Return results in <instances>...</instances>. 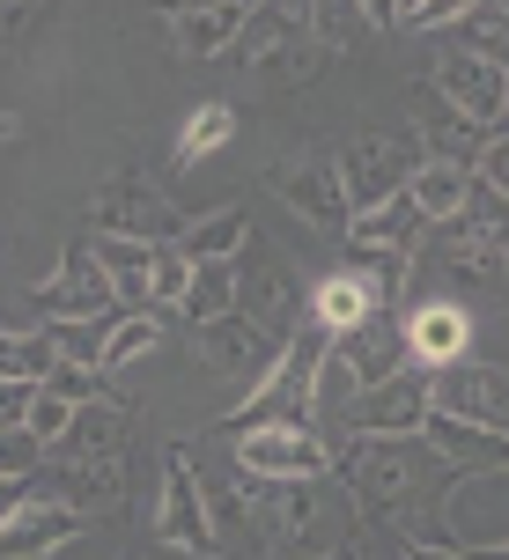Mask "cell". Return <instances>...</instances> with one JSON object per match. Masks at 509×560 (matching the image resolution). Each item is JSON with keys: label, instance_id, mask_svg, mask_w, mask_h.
<instances>
[{"label": "cell", "instance_id": "cell-1", "mask_svg": "<svg viewBox=\"0 0 509 560\" xmlns=\"http://www.w3.org/2000/svg\"><path fill=\"white\" fill-rule=\"evenodd\" d=\"M333 479L347 487V502L362 524H392L414 538H428V524L443 516V494H451V465L421 443V435H333Z\"/></svg>", "mask_w": 509, "mask_h": 560}, {"label": "cell", "instance_id": "cell-2", "mask_svg": "<svg viewBox=\"0 0 509 560\" xmlns=\"http://www.w3.org/2000/svg\"><path fill=\"white\" fill-rule=\"evenodd\" d=\"M236 509L252 524L258 560H333L347 553V538L362 524L339 479H244Z\"/></svg>", "mask_w": 509, "mask_h": 560}, {"label": "cell", "instance_id": "cell-3", "mask_svg": "<svg viewBox=\"0 0 509 560\" xmlns=\"http://www.w3.org/2000/svg\"><path fill=\"white\" fill-rule=\"evenodd\" d=\"M325 354H333V332L303 325V332L288 339V354L274 362V376L258 392H244V406L222 413V435L236 443L252 428H317V369H325Z\"/></svg>", "mask_w": 509, "mask_h": 560}, {"label": "cell", "instance_id": "cell-4", "mask_svg": "<svg viewBox=\"0 0 509 560\" xmlns=\"http://www.w3.org/2000/svg\"><path fill=\"white\" fill-rule=\"evenodd\" d=\"M148 538L170 546V553H222L215 502H207V479H199V450L193 443H163V494H155Z\"/></svg>", "mask_w": 509, "mask_h": 560}, {"label": "cell", "instance_id": "cell-5", "mask_svg": "<svg viewBox=\"0 0 509 560\" xmlns=\"http://www.w3.org/2000/svg\"><path fill=\"white\" fill-rule=\"evenodd\" d=\"M333 163H339V192H347V207L369 214V207L398 199L414 177H421L428 148H421V126H398V133H362L355 148H339Z\"/></svg>", "mask_w": 509, "mask_h": 560}, {"label": "cell", "instance_id": "cell-6", "mask_svg": "<svg viewBox=\"0 0 509 560\" xmlns=\"http://www.w3.org/2000/svg\"><path fill=\"white\" fill-rule=\"evenodd\" d=\"M89 236H126V244L170 252V244L185 236V222H177V207L163 199V185H155V177L118 170V177H104V185H96V199H89Z\"/></svg>", "mask_w": 509, "mask_h": 560}, {"label": "cell", "instance_id": "cell-7", "mask_svg": "<svg viewBox=\"0 0 509 560\" xmlns=\"http://www.w3.org/2000/svg\"><path fill=\"white\" fill-rule=\"evenodd\" d=\"M30 325H82V317H112L118 310V288L104 280V266L89 258V236H74L67 252H59L53 280H37L23 295Z\"/></svg>", "mask_w": 509, "mask_h": 560}, {"label": "cell", "instance_id": "cell-8", "mask_svg": "<svg viewBox=\"0 0 509 560\" xmlns=\"http://www.w3.org/2000/svg\"><path fill=\"white\" fill-rule=\"evenodd\" d=\"M428 406H436V376H428V369H398L392 384L347 398V413L325 428V443H333V435H362V443L369 435H421Z\"/></svg>", "mask_w": 509, "mask_h": 560}, {"label": "cell", "instance_id": "cell-9", "mask_svg": "<svg viewBox=\"0 0 509 560\" xmlns=\"http://www.w3.org/2000/svg\"><path fill=\"white\" fill-rule=\"evenodd\" d=\"M443 546L458 553H487V546H509V472H465L451 479L443 494Z\"/></svg>", "mask_w": 509, "mask_h": 560}, {"label": "cell", "instance_id": "cell-10", "mask_svg": "<svg viewBox=\"0 0 509 560\" xmlns=\"http://www.w3.org/2000/svg\"><path fill=\"white\" fill-rule=\"evenodd\" d=\"M436 96H443V112L465 118L473 133H502L509 126V67L502 59H481L458 45L443 67H436Z\"/></svg>", "mask_w": 509, "mask_h": 560}, {"label": "cell", "instance_id": "cell-11", "mask_svg": "<svg viewBox=\"0 0 509 560\" xmlns=\"http://www.w3.org/2000/svg\"><path fill=\"white\" fill-rule=\"evenodd\" d=\"M236 472L244 479H333V450L317 428H252L236 435Z\"/></svg>", "mask_w": 509, "mask_h": 560}, {"label": "cell", "instance_id": "cell-12", "mask_svg": "<svg viewBox=\"0 0 509 560\" xmlns=\"http://www.w3.org/2000/svg\"><path fill=\"white\" fill-rule=\"evenodd\" d=\"M428 413H451L465 428H495L509 435V362H451L436 369V406Z\"/></svg>", "mask_w": 509, "mask_h": 560}, {"label": "cell", "instance_id": "cell-13", "mask_svg": "<svg viewBox=\"0 0 509 560\" xmlns=\"http://www.w3.org/2000/svg\"><path fill=\"white\" fill-rule=\"evenodd\" d=\"M274 199H288V214L311 229H339L347 236V222H355V207H347V192H339V163L333 155H288V163H274Z\"/></svg>", "mask_w": 509, "mask_h": 560}, {"label": "cell", "instance_id": "cell-14", "mask_svg": "<svg viewBox=\"0 0 509 560\" xmlns=\"http://www.w3.org/2000/svg\"><path fill=\"white\" fill-rule=\"evenodd\" d=\"M193 347H199V362H215L222 376L252 384V392L266 384V376H274V362L288 354V339H274L266 325L236 317V310H229V317H215V325H199V332H193Z\"/></svg>", "mask_w": 509, "mask_h": 560}, {"label": "cell", "instance_id": "cell-15", "mask_svg": "<svg viewBox=\"0 0 509 560\" xmlns=\"http://www.w3.org/2000/svg\"><path fill=\"white\" fill-rule=\"evenodd\" d=\"M244 258H258V273H252V266H236V317L266 325L274 339H296V332H303V288H296V273H288L266 244H258V252L244 244Z\"/></svg>", "mask_w": 509, "mask_h": 560}, {"label": "cell", "instance_id": "cell-16", "mask_svg": "<svg viewBox=\"0 0 509 560\" xmlns=\"http://www.w3.org/2000/svg\"><path fill=\"white\" fill-rule=\"evenodd\" d=\"M398 325H406V354H414V369H428V376L451 369V362H465V347H473V317H465V303H451V295L406 303Z\"/></svg>", "mask_w": 509, "mask_h": 560}, {"label": "cell", "instance_id": "cell-17", "mask_svg": "<svg viewBox=\"0 0 509 560\" xmlns=\"http://www.w3.org/2000/svg\"><path fill=\"white\" fill-rule=\"evenodd\" d=\"M421 443L451 465V479H465V472H509V435H495V428H465V420H451V413H428Z\"/></svg>", "mask_w": 509, "mask_h": 560}, {"label": "cell", "instance_id": "cell-18", "mask_svg": "<svg viewBox=\"0 0 509 560\" xmlns=\"http://www.w3.org/2000/svg\"><path fill=\"white\" fill-rule=\"evenodd\" d=\"M82 538V516L59 502H23L8 524H0V560H53L59 546Z\"/></svg>", "mask_w": 509, "mask_h": 560}, {"label": "cell", "instance_id": "cell-19", "mask_svg": "<svg viewBox=\"0 0 509 560\" xmlns=\"http://www.w3.org/2000/svg\"><path fill=\"white\" fill-rule=\"evenodd\" d=\"M428 244V214L414 207V199L398 192L384 199V207H369V214H355L347 222V252H392V258H421Z\"/></svg>", "mask_w": 509, "mask_h": 560}, {"label": "cell", "instance_id": "cell-20", "mask_svg": "<svg viewBox=\"0 0 509 560\" xmlns=\"http://www.w3.org/2000/svg\"><path fill=\"white\" fill-rule=\"evenodd\" d=\"M252 23L244 0H215V8H170V37L185 59H215V52H236V37Z\"/></svg>", "mask_w": 509, "mask_h": 560}, {"label": "cell", "instance_id": "cell-21", "mask_svg": "<svg viewBox=\"0 0 509 560\" xmlns=\"http://www.w3.org/2000/svg\"><path fill=\"white\" fill-rule=\"evenodd\" d=\"M126 428H134V406H126L118 392H104L96 406L74 413V428L59 435L53 457H67V465H82V457H126Z\"/></svg>", "mask_w": 509, "mask_h": 560}, {"label": "cell", "instance_id": "cell-22", "mask_svg": "<svg viewBox=\"0 0 509 560\" xmlns=\"http://www.w3.org/2000/svg\"><path fill=\"white\" fill-rule=\"evenodd\" d=\"M443 273L458 280V288H502V252L495 244H481L465 222H443V229H428V244H421Z\"/></svg>", "mask_w": 509, "mask_h": 560}, {"label": "cell", "instance_id": "cell-23", "mask_svg": "<svg viewBox=\"0 0 509 560\" xmlns=\"http://www.w3.org/2000/svg\"><path fill=\"white\" fill-rule=\"evenodd\" d=\"M369 317H377V303H369V288L355 273H347V266H339V273H325L311 288V303H303V325H317V332H355V325H369Z\"/></svg>", "mask_w": 509, "mask_h": 560}, {"label": "cell", "instance_id": "cell-24", "mask_svg": "<svg viewBox=\"0 0 509 560\" xmlns=\"http://www.w3.org/2000/svg\"><path fill=\"white\" fill-rule=\"evenodd\" d=\"M244 244H252V214L244 207H215V214L185 222V236H177V252L193 258V266H236Z\"/></svg>", "mask_w": 509, "mask_h": 560}, {"label": "cell", "instance_id": "cell-25", "mask_svg": "<svg viewBox=\"0 0 509 560\" xmlns=\"http://www.w3.org/2000/svg\"><path fill=\"white\" fill-rule=\"evenodd\" d=\"M465 185H473V170H458V163H421V177L406 185V199L428 214V229H443L465 214Z\"/></svg>", "mask_w": 509, "mask_h": 560}, {"label": "cell", "instance_id": "cell-26", "mask_svg": "<svg viewBox=\"0 0 509 560\" xmlns=\"http://www.w3.org/2000/svg\"><path fill=\"white\" fill-rule=\"evenodd\" d=\"M163 347V310H126L112 325V339H104V362H96V376H118V369H134L141 354H155Z\"/></svg>", "mask_w": 509, "mask_h": 560}, {"label": "cell", "instance_id": "cell-27", "mask_svg": "<svg viewBox=\"0 0 509 560\" xmlns=\"http://www.w3.org/2000/svg\"><path fill=\"white\" fill-rule=\"evenodd\" d=\"M229 310H236V266H193L177 317L199 332V325H215V317H229Z\"/></svg>", "mask_w": 509, "mask_h": 560}, {"label": "cell", "instance_id": "cell-28", "mask_svg": "<svg viewBox=\"0 0 509 560\" xmlns=\"http://www.w3.org/2000/svg\"><path fill=\"white\" fill-rule=\"evenodd\" d=\"M53 369H59V347L45 325L37 332H0V376L8 384H45Z\"/></svg>", "mask_w": 509, "mask_h": 560}, {"label": "cell", "instance_id": "cell-29", "mask_svg": "<svg viewBox=\"0 0 509 560\" xmlns=\"http://www.w3.org/2000/svg\"><path fill=\"white\" fill-rule=\"evenodd\" d=\"M229 133H236V112H229V104H199V112L185 118V133H177V170H193L199 155L229 148Z\"/></svg>", "mask_w": 509, "mask_h": 560}, {"label": "cell", "instance_id": "cell-30", "mask_svg": "<svg viewBox=\"0 0 509 560\" xmlns=\"http://www.w3.org/2000/svg\"><path fill=\"white\" fill-rule=\"evenodd\" d=\"M303 23H311V45H317V52H347V45H362V23H369V8H347V0H325V8H303Z\"/></svg>", "mask_w": 509, "mask_h": 560}, {"label": "cell", "instance_id": "cell-31", "mask_svg": "<svg viewBox=\"0 0 509 560\" xmlns=\"http://www.w3.org/2000/svg\"><path fill=\"white\" fill-rule=\"evenodd\" d=\"M458 222L473 229L481 244H495V252H509V199L495 192V185H481V177H473V185H465V214H458Z\"/></svg>", "mask_w": 509, "mask_h": 560}, {"label": "cell", "instance_id": "cell-32", "mask_svg": "<svg viewBox=\"0 0 509 560\" xmlns=\"http://www.w3.org/2000/svg\"><path fill=\"white\" fill-rule=\"evenodd\" d=\"M37 472H45V443L30 428H0V479L8 487H30Z\"/></svg>", "mask_w": 509, "mask_h": 560}, {"label": "cell", "instance_id": "cell-33", "mask_svg": "<svg viewBox=\"0 0 509 560\" xmlns=\"http://www.w3.org/2000/svg\"><path fill=\"white\" fill-rule=\"evenodd\" d=\"M37 392L67 398V406H74V413H82V406H96V398L112 392V376H96V369H82V362H59L53 376H45V384H37Z\"/></svg>", "mask_w": 509, "mask_h": 560}, {"label": "cell", "instance_id": "cell-34", "mask_svg": "<svg viewBox=\"0 0 509 560\" xmlns=\"http://www.w3.org/2000/svg\"><path fill=\"white\" fill-rule=\"evenodd\" d=\"M185 280H193V258L177 252V244H170V252H155V273H148V303L177 317V303H185Z\"/></svg>", "mask_w": 509, "mask_h": 560}, {"label": "cell", "instance_id": "cell-35", "mask_svg": "<svg viewBox=\"0 0 509 560\" xmlns=\"http://www.w3.org/2000/svg\"><path fill=\"white\" fill-rule=\"evenodd\" d=\"M473 177H481V185H495V192L509 199V133H487V148H481V163H473Z\"/></svg>", "mask_w": 509, "mask_h": 560}, {"label": "cell", "instance_id": "cell-36", "mask_svg": "<svg viewBox=\"0 0 509 560\" xmlns=\"http://www.w3.org/2000/svg\"><path fill=\"white\" fill-rule=\"evenodd\" d=\"M30 406H37V384H8L0 376V428H23Z\"/></svg>", "mask_w": 509, "mask_h": 560}, {"label": "cell", "instance_id": "cell-37", "mask_svg": "<svg viewBox=\"0 0 509 560\" xmlns=\"http://www.w3.org/2000/svg\"><path fill=\"white\" fill-rule=\"evenodd\" d=\"M406 560H473V553H458V546H443V538H414Z\"/></svg>", "mask_w": 509, "mask_h": 560}, {"label": "cell", "instance_id": "cell-38", "mask_svg": "<svg viewBox=\"0 0 509 560\" xmlns=\"http://www.w3.org/2000/svg\"><path fill=\"white\" fill-rule=\"evenodd\" d=\"M23 30H30V8H0V52H8Z\"/></svg>", "mask_w": 509, "mask_h": 560}, {"label": "cell", "instance_id": "cell-39", "mask_svg": "<svg viewBox=\"0 0 509 560\" xmlns=\"http://www.w3.org/2000/svg\"><path fill=\"white\" fill-rule=\"evenodd\" d=\"M15 509H23V487H8V479H0V524H8Z\"/></svg>", "mask_w": 509, "mask_h": 560}, {"label": "cell", "instance_id": "cell-40", "mask_svg": "<svg viewBox=\"0 0 509 560\" xmlns=\"http://www.w3.org/2000/svg\"><path fill=\"white\" fill-rule=\"evenodd\" d=\"M473 560H509V546H487V553H473Z\"/></svg>", "mask_w": 509, "mask_h": 560}, {"label": "cell", "instance_id": "cell-41", "mask_svg": "<svg viewBox=\"0 0 509 560\" xmlns=\"http://www.w3.org/2000/svg\"><path fill=\"white\" fill-rule=\"evenodd\" d=\"M502 295H509V252H502Z\"/></svg>", "mask_w": 509, "mask_h": 560}, {"label": "cell", "instance_id": "cell-42", "mask_svg": "<svg viewBox=\"0 0 509 560\" xmlns=\"http://www.w3.org/2000/svg\"><path fill=\"white\" fill-rule=\"evenodd\" d=\"M333 560H355V553H333Z\"/></svg>", "mask_w": 509, "mask_h": 560}]
</instances>
